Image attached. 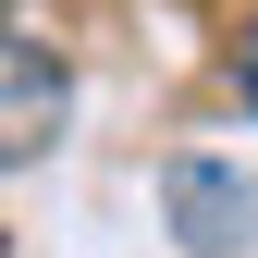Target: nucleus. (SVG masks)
<instances>
[{"label":"nucleus","instance_id":"nucleus-3","mask_svg":"<svg viewBox=\"0 0 258 258\" xmlns=\"http://www.w3.org/2000/svg\"><path fill=\"white\" fill-rule=\"evenodd\" d=\"M234 99L258 111V25H246V37H234Z\"/></svg>","mask_w":258,"mask_h":258},{"label":"nucleus","instance_id":"nucleus-1","mask_svg":"<svg viewBox=\"0 0 258 258\" xmlns=\"http://www.w3.org/2000/svg\"><path fill=\"white\" fill-rule=\"evenodd\" d=\"M61 123H74V74H61V49H49L25 13H0V172L49 160Z\"/></svg>","mask_w":258,"mask_h":258},{"label":"nucleus","instance_id":"nucleus-2","mask_svg":"<svg viewBox=\"0 0 258 258\" xmlns=\"http://www.w3.org/2000/svg\"><path fill=\"white\" fill-rule=\"evenodd\" d=\"M160 209H172V234L197 246V258L258 246V184L234 172V160H172V172H160Z\"/></svg>","mask_w":258,"mask_h":258}]
</instances>
